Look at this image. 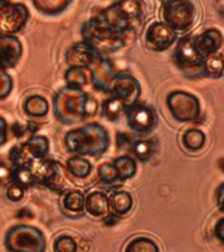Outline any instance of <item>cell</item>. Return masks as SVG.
Masks as SVG:
<instances>
[{
  "label": "cell",
  "instance_id": "cell-1",
  "mask_svg": "<svg viewBox=\"0 0 224 252\" xmlns=\"http://www.w3.org/2000/svg\"><path fill=\"white\" fill-rule=\"evenodd\" d=\"M64 145L70 153L82 157H101L110 146L108 130L92 122L70 130L64 137Z\"/></svg>",
  "mask_w": 224,
  "mask_h": 252
},
{
  "label": "cell",
  "instance_id": "cell-2",
  "mask_svg": "<svg viewBox=\"0 0 224 252\" xmlns=\"http://www.w3.org/2000/svg\"><path fill=\"white\" fill-rule=\"evenodd\" d=\"M88 94L82 88L64 86L53 97V112L55 118L63 125H74L83 121L84 105Z\"/></svg>",
  "mask_w": 224,
  "mask_h": 252
},
{
  "label": "cell",
  "instance_id": "cell-3",
  "mask_svg": "<svg viewBox=\"0 0 224 252\" xmlns=\"http://www.w3.org/2000/svg\"><path fill=\"white\" fill-rule=\"evenodd\" d=\"M127 34H119L112 31L102 23L98 16L88 20L82 27L83 41L89 43L104 57L121 50L127 42Z\"/></svg>",
  "mask_w": 224,
  "mask_h": 252
},
{
  "label": "cell",
  "instance_id": "cell-4",
  "mask_svg": "<svg viewBox=\"0 0 224 252\" xmlns=\"http://www.w3.org/2000/svg\"><path fill=\"white\" fill-rule=\"evenodd\" d=\"M4 244L11 252H45L46 238L31 224H15L5 234Z\"/></svg>",
  "mask_w": 224,
  "mask_h": 252
},
{
  "label": "cell",
  "instance_id": "cell-5",
  "mask_svg": "<svg viewBox=\"0 0 224 252\" xmlns=\"http://www.w3.org/2000/svg\"><path fill=\"white\" fill-rule=\"evenodd\" d=\"M50 142L45 135L33 134L21 146H15L9 153L13 167H33L46 159Z\"/></svg>",
  "mask_w": 224,
  "mask_h": 252
},
{
  "label": "cell",
  "instance_id": "cell-6",
  "mask_svg": "<svg viewBox=\"0 0 224 252\" xmlns=\"http://www.w3.org/2000/svg\"><path fill=\"white\" fill-rule=\"evenodd\" d=\"M161 15L163 23L167 24L173 32H188L196 24V8L190 0H180L163 5Z\"/></svg>",
  "mask_w": 224,
  "mask_h": 252
},
{
  "label": "cell",
  "instance_id": "cell-7",
  "mask_svg": "<svg viewBox=\"0 0 224 252\" xmlns=\"http://www.w3.org/2000/svg\"><path fill=\"white\" fill-rule=\"evenodd\" d=\"M167 106L177 121L193 122L200 116V102L196 96L185 91H172L167 96Z\"/></svg>",
  "mask_w": 224,
  "mask_h": 252
},
{
  "label": "cell",
  "instance_id": "cell-8",
  "mask_svg": "<svg viewBox=\"0 0 224 252\" xmlns=\"http://www.w3.org/2000/svg\"><path fill=\"white\" fill-rule=\"evenodd\" d=\"M173 59L177 66L186 74L203 75L204 58H202L196 51L194 37L192 35H185L184 38L177 42Z\"/></svg>",
  "mask_w": 224,
  "mask_h": 252
},
{
  "label": "cell",
  "instance_id": "cell-9",
  "mask_svg": "<svg viewBox=\"0 0 224 252\" xmlns=\"http://www.w3.org/2000/svg\"><path fill=\"white\" fill-rule=\"evenodd\" d=\"M30 12L23 3H7L0 8V34H16L25 28Z\"/></svg>",
  "mask_w": 224,
  "mask_h": 252
},
{
  "label": "cell",
  "instance_id": "cell-10",
  "mask_svg": "<svg viewBox=\"0 0 224 252\" xmlns=\"http://www.w3.org/2000/svg\"><path fill=\"white\" fill-rule=\"evenodd\" d=\"M109 94L114 97L119 98L126 109L130 106L135 105L140 97L141 87L137 78H134L131 74L127 72H118L114 76L112 86H110Z\"/></svg>",
  "mask_w": 224,
  "mask_h": 252
},
{
  "label": "cell",
  "instance_id": "cell-11",
  "mask_svg": "<svg viewBox=\"0 0 224 252\" xmlns=\"http://www.w3.org/2000/svg\"><path fill=\"white\" fill-rule=\"evenodd\" d=\"M34 172L35 183L37 184L45 185L51 190L62 192L64 189V171L63 167L59 164L56 160L51 159H43L42 161H38L33 167Z\"/></svg>",
  "mask_w": 224,
  "mask_h": 252
},
{
  "label": "cell",
  "instance_id": "cell-12",
  "mask_svg": "<svg viewBox=\"0 0 224 252\" xmlns=\"http://www.w3.org/2000/svg\"><path fill=\"white\" fill-rule=\"evenodd\" d=\"M127 125L133 131L138 134L151 133L157 125V113L155 108L147 104H139L126 109Z\"/></svg>",
  "mask_w": 224,
  "mask_h": 252
},
{
  "label": "cell",
  "instance_id": "cell-13",
  "mask_svg": "<svg viewBox=\"0 0 224 252\" xmlns=\"http://www.w3.org/2000/svg\"><path fill=\"white\" fill-rule=\"evenodd\" d=\"M177 41V33L163 21H155L145 31V42L153 51H165Z\"/></svg>",
  "mask_w": 224,
  "mask_h": 252
},
{
  "label": "cell",
  "instance_id": "cell-14",
  "mask_svg": "<svg viewBox=\"0 0 224 252\" xmlns=\"http://www.w3.org/2000/svg\"><path fill=\"white\" fill-rule=\"evenodd\" d=\"M104 57L93 46L85 41L74 43L66 53V63L70 67H85L89 68Z\"/></svg>",
  "mask_w": 224,
  "mask_h": 252
},
{
  "label": "cell",
  "instance_id": "cell-15",
  "mask_svg": "<svg viewBox=\"0 0 224 252\" xmlns=\"http://www.w3.org/2000/svg\"><path fill=\"white\" fill-rule=\"evenodd\" d=\"M23 57V43L15 34H0V70L17 66Z\"/></svg>",
  "mask_w": 224,
  "mask_h": 252
},
{
  "label": "cell",
  "instance_id": "cell-16",
  "mask_svg": "<svg viewBox=\"0 0 224 252\" xmlns=\"http://www.w3.org/2000/svg\"><path fill=\"white\" fill-rule=\"evenodd\" d=\"M89 71L90 80H92L94 90L109 94L112 82L117 74L114 70L113 63L110 62V59L108 57H101L93 66L89 67Z\"/></svg>",
  "mask_w": 224,
  "mask_h": 252
},
{
  "label": "cell",
  "instance_id": "cell-17",
  "mask_svg": "<svg viewBox=\"0 0 224 252\" xmlns=\"http://www.w3.org/2000/svg\"><path fill=\"white\" fill-rule=\"evenodd\" d=\"M97 16L101 19V21L105 24L106 27H109L115 33L127 34V33L133 32V27H131L133 23L122 13V11L117 5V3L110 4L109 7L102 9Z\"/></svg>",
  "mask_w": 224,
  "mask_h": 252
},
{
  "label": "cell",
  "instance_id": "cell-18",
  "mask_svg": "<svg viewBox=\"0 0 224 252\" xmlns=\"http://www.w3.org/2000/svg\"><path fill=\"white\" fill-rule=\"evenodd\" d=\"M194 45L200 57L206 59L220 50L223 45V35L215 28L206 29L200 34L194 37Z\"/></svg>",
  "mask_w": 224,
  "mask_h": 252
},
{
  "label": "cell",
  "instance_id": "cell-19",
  "mask_svg": "<svg viewBox=\"0 0 224 252\" xmlns=\"http://www.w3.org/2000/svg\"><path fill=\"white\" fill-rule=\"evenodd\" d=\"M85 210L92 217H104L110 210L109 197L105 192L94 190L85 196Z\"/></svg>",
  "mask_w": 224,
  "mask_h": 252
},
{
  "label": "cell",
  "instance_id": "cell-20",
  "mask_svg": "<svg viewBox=\"0 0 224 252\" xmlns=\"http://www.w3.org/2000/svg\"><path fill=\"white\" fill-rule=\"evenodd\" d=\"M133 196L127 190H114L109 197V206L112 213L117 216H125L133 209Z\"/></svg>",
  "mask_w": 224,
  "mask_h": 252
},
{
  "label": "cell",
  "instance_id": "cell-21",
  "mask_svg": "<svg viewBox=\"0 0 224 252\" xmlns=\"http://www.w3.org/2000/svg\"><path fill=\"white\" fill-rule=\"evenodd\" d=\"M23 109L24 113L30 117H45L50 110V105L41 94H31L24 101Z\"/></svg>",
  "mask_w": 224,
  "mask_h": 252
},
{
  "label": "cell",
  "instance_id": "cell-22",
  "mask_svg": "<svg viewBox=\"0 0 224 252\" xmlns=\"http://www.w3.org/2000/svg\"><path fill=\"white\" fill-rule=\"evenodd\" d=\"M66 168L76 179H86L92 173V163L82 155H75L67 160Z\"/></svg>",
  "mask_w": 224,
  "mask_h": 252
},
{
  "label": "cell",
  "instance_id": "cell-23",
  "mask_svg": "<svg viewBox=\"0 0 224 252\" xmlns=\"http://www.w3.org/2000/svg\"><path fill=\"white\" fill-rule=\"evenodd\" d=\"M112 163L117 169L118 180L119 181L129 180V179L135 176V173H137V161L129 155L115 158Z\"/></svg>",
  "mask_w": 224,
  "mask_h": 252
},
{
  "label": "cell",
  "instance_id": "cell-24",
  "mask_svg": "<svg viewBox=\"0 0 224 252\" xmlns=\"http://www.w3.org/2000/svg\"><path fill=\"white\" fill-rule=\"evenodd\" d=\"M31 1L38 12L54 16L66 11L72 0H31Z\"/></svg>",
  "mask_w": 224,
  "mask_h": 252
},
{
  "label": "cell",
  "instance_id": "cell-25",
  "mask_svg": "<svg viewBox=\"0 0 224 252\" xmlns=\"http://www.w3.org/2000/svg\"><path fill=\"white\" fill-rule=\"evenodd\" d=\"M63 209L68 213L76 214L82 213L85 209V196L80 190H68L63 194Z\"/></svg>",
  "mask_w": 224,
  "mask_h": 252
},
{
  "label": "cell",
  "instance_id": "cell-26",
  "mask_svg": "<svg viewBox=\"0 0 224 252\" xmlns=\"http://www.w3.org/2000/svg\"><path fill=\"white\" fill-rule=\"evenodd\" d=\"M90 71L85 67H70L64 74V82L66 86L75 87V88H83L89 82Z\"/></svg>",
  "mask_w": 224,
  "mask_h": 252
},
{
  "label": "cell",
  "instance_id": "cell-27",
  "mask_svg": "<svg viewBox=\"0 0 224 252\" xmlns=\"http://www.w3.org/2000/svg\"><path fill=\"white\" fill-rule=\"evenodd\" d=\"M204 143H206V135L200 129L193 127L182 134V145L188 151L192 153L200 151L204 147Z\"/></svg>",
  "mask_w": 224,
  "mask_h": 252
},
{
  "label": "cell",
  "instance_id": "cell-28",
  "mask_svg": "<svg viewBox=\"0 0 224 252\" xmlns=\"http://www.w3.org/2000/svg\"><path fill=\"white\" fill-rule=\"evenodd\" d=\"M155 150H156L155 143L151 139H137V141H133L130 146L131 154L140 161L149 160L153 157Z\"/></svg>",
  "mask_w": 224,
  "mask_h": 252
},
{
  "label": "cell",
  "instance_id": "cell-29",
  "mask_svg": "<svg viewBox=\"0 0 224 252\" xmlns=\"http://www.w3.org/2000/svg\"><path fill=\"white\" fill-rule=\"evenodd\" d=\"M125 252H160V248L148 236H137L127 243Z\"/></svg>",
  "mask_w": 224,
  "mask_h": 252
},
{
  "label": "cell",
  "instance_id": "cell-30",
  "mask_svg": "<svg viewBox=\"0 0 224 252\" xmlns=\"http://www.w3.org/2000/svg\"><path fill=\"white\" fill-rule=\"evenodd\" d=\"M125 112L126 106L123 105V102L114 96H110L109 98H106L105 101L102 102V114L110 121L118 120L121 117V114L125 113Z\"/></svg>",
  "mask_w": 224,
  "mask_h": 252
},
{
  "label": "cell",
  "instance_id": "cell-31",
  "mask_svg": "<svg viewBox=\"0 0 224 252\" xmlns=\"http://www.w3.org/2000/svg\"><path fill=\"white\" fill-rule=\"evenodd\" d=\"M122 13L127 17V19L134 23L141 17L143 13V8H141L140 0H117L115 1Z\"/></svg>",
  "mask_w": 224,
  "mask_h": 252
},
{
  "label": "cell",
  "instance_id": "cell-32",
  "mask_svg": "<svg viewBox=\"0 0 224 252\" xmlns=\"http://www.w3.org/2000/svg\"><path fill=\"white\" fill-rule=\"evenodd\" d=\"M223 74V55L214 54L204 59L203 75L210 76V78H220Z\"/></svg>",
  "mask_w": 224,
  "mask_h": 252
},
{
  "label": "cell",
  "instance_id": "cell-33",
  "mask_svg": "<svg viewBox=\"0 0 224 252\" xmlns=\"http://www.w3.org/2000/svg\"><path fill=\"white\" fill-rule=\"evenodd\" d=\"M13 181L21 184L25 189L37 184L31 167H13Z\"/></svg>",
  "mask_w": 224,
  "mask_h": 252
},
{
  "label": "cell",
  "instance_id": "cell-34",
  "mask_svg": "<svg viewBox=\"0 0 224 252\" xmlns=\"http://www.w3.org/2000/svg\"><path fill=\"white\" fill-rule=\"evenodd\" d=\"M97 177L98 180L105 185H112L119 181L118 180L117 169L113 165V163H102V164L98 165Z\"/></svg>",
  "mask_w": 224,
  "mask_h": 252
},
{
  "label": "cell",
  "instance_id": "cell-35",
  "mask_svg": "<svg viewBox=\"0 0 224 252\" xmlns=\"http://www.w3.org/2000/svg\"><path fill=\"white\" fill-rule=\"evenodd\" d=\"M54 252H78V243L70 235H60L54 240Z\"/></svg>",
  "mask_w": 224,
  "mask_h": 252
},
{
  "label": "cell",
  "instance_id": "cell-36",
  "mask_svg": "<svg viewBox=\"0 0 224 252\" xmlns=\"http://www.w3.org/2000/svg\"><path fill=\"white\" fill-rule=\"evenodd\" d=\"M13 88V80L5 70H0V100L8 97Z\"/></svg>",
  "mask_w": 224,
  "mask_h": 252
},
{
  "label": "cell",
  "instance_id": "cell-37",
  "mask_svg": "<svg viewBox=\"0 0 224 252\" xmlns=\"http://www.w3.org/2000/svg\"><path fill=\"white\" fill-rule=\"evenodd\" d=\"M25 190L27 189L24 188L23 185L13 181V183H11L7 187V197L12 202H19V201H21L24 198Z\"/></svg>",
  "mask_w": 224,
  "mask_h": 252
},
{
  "label": "cell",
  "instance_id": "cell-38",
  "mask_svg": "<svg viewBox=\"0 0 224 252\" xmlns=\"http://www.w3.org/2000/svg\"><path fill=\"white\" fill-rule=\"evenodd\" d=\"M13 183V167H9L0 160V185H9Z\"/></svg>",
  "mask_w": 224,
  "mask_h": 252
},
{
  "label": "cell",
  "instance_id": "cell-39",
  "mask_svg": "<svg viewBox=\"0 0 224 252\" xmlns=\"http://www.w3.org/2000/svg\"><path fill=\"white\" fill-rule=\"evenodd\" d=\"M97 109H98L97 100H96L94 97H92V96H88V97H86L85 105H84V116H85V118L94 116V114L97 113Z\"/></svg>",
  "mask_w": 224,
  "mask_h": 252
},
{
  "label": "cell",
  "instance_id": "cell-40",
  "mask_svg": "<svg viewBox=\"0 0 224 252\" xmlns=\"http://www.w3.org/2000/svg\"><path fill=\"white\" fill-rule=\"evenodd\" d=\"M8 139V124L1 116H0V147L7 143Z\"/></svg>",
  "mask_w": 224,
  "mask_h": 252
},
{
  "label": "cell",
  "instance_id": "cell-41",
  "mask_svg": "<svg viewBox=\"0 0 224 252\" xmlns=\"http://www.w3.org/2000/svg\"><path fill=\"white\" fill-rule=\"evenodd\" d=\"M215 200L216 205H218V209H219L222 213H224V183L223 184H220L219 187H218V189H216Z\"/></svg>",
  "mask_w": 224,
  "mask_h": 252
},
{
  "label": "cell",
  "instance_id": "cell-42",
  "mask_svg": "<svg viewBox=\"0 0 224 252\" xmlns=\"http://www.w3.org/2000/svg\"><path fill=\"white\" fill-rule=\"evenodd\" d=\"M214 234L218 238V240H220L222 243L224 244V218H220L215 224V228H214Z\"/></svg>",
  "mask_w": 224,
  "mask_h": 252
},
{
  "label": "cell",
  "instance_id": "cell-43",
  "mask_svg": "<svg viewBox=\"0 0 224 252\" xmlns=\"http://www.w3.org/2000/svg\"><path fill=\"white\" fill-rule=\"evenodd\" d=\"M133 143V139L130 138V135L127 134H118L117 137V145L119 149H126V147H130Z\"/></svg>",
  "mask_w": 224,
  "mask_h": 252
},
{
  "label": "cell",
  "instance_id": "cell-44",
  "mask_svg": "<svg viewBox=\"0 0 224 252\" xmlns=\"http://www.w3.org/2000/svg\"><path fill=\"white\" fill-rule=\"evenodd\" d=\"M118 217L117 214H114V213H108L106 216H104V223L106 224V226H113V224H115L118 222Z\"/></svg>",
  "mask_w": 224,
  "mask_h": 252
},
{
  "label": "cell",
  "instance_id": "cell-45",
  "mask_svg": "<svg viewBox=\"0 0 224 252\" xmlns=\"http://www.w3.org/2000/svg\"><path fill=\"white\" fill-rule=\"evenodd\" d=\"M216 9L219 12V15L224 19V0H216Z\"/></svg>",
  "mask_w": 224,
  "mask_h": 252
},
{
  "label": "cell",
  "instance_id": "cell-46",
  "mask_svg": "<svg viewBox=\"0 0 224 252\" xmlns=\"http://www.w3.org/2000/svg\"><path fill=\"white\" fill-rule=\"evenodd\" d=\"M218 167H219L222 172H224V158H220L218 160Z\"/></svg>",
  "mask_w": 224,
  "mask_h": 252
},
{
  "label": "cell",
  "instance_id": "cell-47",
  "mask_svg": "<svg viewBox=\"0 0 224 252\" xmlns=\"http://www.w3.org/2000/svg\"><path fill=\"white\" fill-rule=\"evenodd\" d=\"M161 4L165 5V4H170V3H176V1H180V0H160Z\"/></svg>",
  "mask_w": 224,
  "mask_h": 252
},
{
  "label": "cell",
  "instance_id": "cell-48",
  "mask_svg": "<svg viewBox=\"0 0 224 252\" xmlns=\"http://www.w3.org/2000/svg\"><path fill=\"white\" fill-rule=\"evenodd\" d=\"M7 3H9L8 0H0V8L3 7V5H5V4H7Z\"/></svg>",
  "mask_w": 224,
  "mask_h": 252
},
{
  "label": "cell",
  "instance_id": "cell-49",
  "mask_svg": "<svg viewBox=\"0 0 224 252\" xmlns=\"http://www.w3.org/2000/svg\"><path fill=\"white\" fill-rule=\"evenodd\" d=\"M223 68H224V55H223Z\"/></svg>",
  "mask_w": 224,
  "mask_h": 252
}]
</instances>
